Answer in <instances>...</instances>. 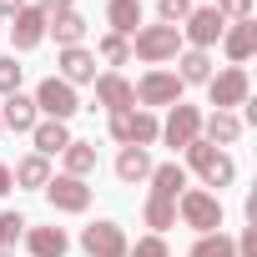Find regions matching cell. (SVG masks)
<instances>
[{"instance_id": "f35d334b", "label": "cell", "mask_w": 257, "mask_h": 257, "mask_svg": "<svg viewBox=\"0 0 257 257\" xmlns=\"http://www.w3.org/2000/svg\"><path fill=\"white\" fill-rule=\"evenodd\" d=\"M0 132H6V126H0Z\"/></svg>"}, {"instance_id": "5bb4252c", "label": "cell", "mask_w": 257, "mask_h": 257, "mask_svg": "<svg viewBox=\"0 0 257 257\" xmlns=\"http://www.w3.org/2000/svg\"><path fill=\"white\" fill-rule=\"evenodd\" d=\"M41 41H46V11H41V6L16 11V16H11V46H16V51H36Z\"/></svg>"}, {"instance_id": "9c48e42d", "label": "cell", "mask_w": 257, "mask_h": 257, "mask_svg": "<svg viewBox=\"0 0 257 257\" xmlns=\"http://www.w3.org/2000/svg\"><path fill=\"white\" fill-rule=\"evenodd\" d=\"M126 247H132V242H126V232H121V222H91L86 232H81V252L86 257H126Z\"/></svg>"}, {"instance_id": "7c38bea8", "label": "cell", "mask_w": 257, "mask_h": 257, "mask_svg": "<svg viewBox=\"0 0 257 257\" xmlns=\"http://www.w3.org/2000/svg\"><path fill=\"white\" fill-rule=\"evenodd\" d=\"M56 76L66 81V86H91L101 71H96V51H86V46H66V51H56Z\"/></svg>"}, {"instance_id": "1f68e13d", "label": "cell", "mask_w": 257, "mask_h": 257, "mask_svg": "<svg viewBox=\"0 0 257 257\" xmlns=\"http://www.w3.org/2000/svg\"><path fill=\"white\" fill-rule=\"evenodd\" d=\"M126 257H172V247H167V237H137L132 247H126Z\"/></svg>"}, {"instance_id": "d6a6232c", "label": "cell", "mask_w": 257, "mask_h": 257, "mask_svg": "<svg viewBox=\"0 0 257 257\" xmlns=\"http://www.w3.org/2000/svg\"><path fill=\"white\" fill-rule=\"evenodd\" d=\"M217 6V16L227 21V26H237V21H252V0H212Z\"/></svg>"}, {"instance_id": "e575fe53", "label": "cell", "mask_w": 257, "mask_h": 257, "mask_svg": "<svg viewBox=\"0 0 257 257\" xmlns=\"http://www.w3.org/2000/svg\"><path fill=\"white\" fill-rule=\"evenodd\" d=\"M232 242H237V257H257V222L242 227V237H232Z\"/></svg>"}, {"instance_id": "83f0119b", "label": "cell", "mask_w": 257, "mask_h": 257, "mask_svg": "<svg viewBox=\"0 0 257 257\" xmlns=\"http://www.w3.org/2000/svg\"><path fill=\"white\" fill-rule=\"evenodd\" d=\"M187 257H237V242L227 237V232H207V237H197L192 242V252Z\"/></svg>"}, {"instance_id": "7a4b0ae2", "label": "cell", "mask_w": 257, "mask_h": 257, "mask_svg": "<svg viewBox=\"0 0 257 257\" xmlns=\"http://www.w3.org/2000/svg\"><path fill=\"white\" fill-rule=\"evenodd\" d=\"M177 217H182L197 237L222 232V197H217V192H202V187H187V192L177 197Z\"/></svg>"}, {"instance_id": "74e56055", "label": "cell", "mask_w": 257, "mask_h": 257, "mask_svg": "<svg viewBox=\"0 0 257 257\" xmlns=\"http://www.w3.org/2000/svg\"><path fill=\"white\" fill-rule=\"evenodd\" d=\"M11 187H16V182H11V167H6V162H0V197H6Z\"/></svg>"}, {"instance_id": "d6986e66", "label": "cell", "mask_w": 257, "mask_h": 257, "mask_svg": "<svg viewBox=\"0 0 257 257\" xmlns=\"http://www.w3.org/2000/svg\"><path fill=\"white\" fill-rule=\"evenodd\" d=\"M147 182H152V197H162V202H177V197L187 192V167H182V162H157Z\"/></svg>"}, {"instance_id": "f546056e", "label": "cell", "mask_w": 257, "mask_h": 257, "mask_svg": "<svg viewBox=\"0 0 257 257\" xmlns=\"http://www.w3.org/2000/svg\"><path fill=\"white\" fill-rule=\"evenodd\" d=\"M26 227H31V222H26L21 212H0V252H16V242L26 237Z\"/></svg>"}, {"instance_id": "484cf974", "label": "cell", "mask_w": 257, "mask_h": 257, "mask_svg": "<svg viewBox=\"0 0 257 257\" xmlns=\"http://www.w3.org/2000/svg\"><path fill=\"white\" fill-rule=\"evenodd\" d=\"M61 162H66V177H81V182H86V177L96 172V142H76V137H71L66 152H61Z\"/></svg>"}, {"instance_id": "30bf717a", "label": "cell", "mask_w": 257, "mask_h": 257, "mask_svg": "<svg viewBox=\"0 0 257 257\" xmlns=\"http://www.w3.org/2000/svg\"><path fill=\"white\" fill-rule=\"evenodd\" d=\"M41 192H46V202H51L56 212H71V217L91 207V187H86L81 177H66V172H56V177H51Z\"/></svg>"}, {"instance_id": "ba28073f", "label": "cell", "mask_w": 257, "mask_h": 257, "mask_svg": "<svg viewBox=\"0 0 257 257\" xmlns=\"http://www.w3.org/2000/svg\"><path fill=\"white\" fill-rule=\"evenodd\" d=\"M132 91H137V106L147 111V106H177L187 86L177 81V71H147V76H142Z\"/></svg>"}, {"instance_id": "52a82bcc", "label": "cell", "mask_w": 257, "mask_h": 257, "mask_svg": "<svg viewBox=\"0 0 257 257\" xmlns=\"http://www.w3.org/2000/svg\"><path fill=\"white\" fill-rule=\"evenodd\" d=\"M182 31V41H187V51H212L217 41H222V31H227V21L217 16V6H192V16L177 26Z\"/></svg>"}, {"instance_id": "603a6c76", "label": "cell", "mask_w": 257, "mask_h": 257, "mask_svg": "<svg viewBox=\"0 0 257 257\" xmlns=\"http://www.w3.org/2000/svg\"><path fill=\"white\" fill-rule=\"evenodd\" d=\"M31 142H36V157H61L66 152V142H71V132H66V121H36V132H31Z\"/></svg>"}, {"instance_id": "8d00e7d4", "label": "cell", "mask_w": 257, "mask_h": 257, "mask_svg": "<svg viewBox=\"0 0 257 257\" xmlns=\"http://www.w3.org/2000/svg\"><path fill=\"white\" fill-rule=\"evenodd\" d=\"M16 11H26V0H0V21H11Z\"/></svg>"}, {"instance_id": "ffe728a7", "label": "cell", "mask_w": 257, "mask_h": 257, "mask_svg": "<svg viewBox=\"0 0 257 257\" xmlns=\"http://www.w3.org/2000/svg\"><path fill=\"white\" fill-rule=\"evenodd\" d=\"M26 247H31V257H66L71 237H66V227H26Z\"/></svg>"}, {"instance_id": "836d02e7", "label": "cell", "mask_w": 257, "mask_h": 257, "mask_svg": "<svg viewBox=\"0 0 257 257\" xmlns=\"http://www.w3.org/2000/svg\"><path fill=\"white\" fill-rule=\"evenodd\" d=\"M157 16H162V26H182L192 16V0H157Z\"/></svg>"}, {"instance_id": "6da1fadb", "label": "cell", "mask_w": 257, "mask_h": 257, "mask_svg": "<svg viewBox=\"0 0 257 257\" xmlns=\"http://www.w3.org/2000/svg\"><path fill=\"white\" fill-rule=\"evenodd\" d=\"M182 157H187V167H192V172H197L207 187H217V192L237 182V162H232L227 152H217L212 142H202V137H197L192 147H182Z\"/></svg>"}, {"instance_id": "4316f807", "label": "cell", "mask_w": 257, "mask_h": 257, "mask_svg": "<svg viewBox=\"0 0 257 257\" xmlns=\"http://www.w3.org/2000/svg\"><path fill=\"white\" fill-rule=\"evenodd\" d=\"M142 217H147V227H152V232L162 237L167 227H177V202H162V197H147Z\"/></svg>"}, {"instance_id": "7402d4cb", "label": "cell", "mask_w": 257, "mask_h": 257, "mask_svg": "<svg viewBox=\"0 0 257 257\" xmlns=\"http://www.w3.org/2000/svg\"><path fill=\"white\" fill-rule=\"evenodd\" d=\"M106 21H111V36L132 41L142 31V0H106Z\"/></svg>"}, {"instance_id": "4fadbf2b", "label": "cell", "mask_w": 257, "mask_h": 257, "mask_svg": "<svg viewBox=\"0 0 257 257\" xmlns=\"http://www.w3.org/2000/svg\"><path fill=\"white\" fill-rule=\"evenodd\" d=\"M91 91H96V106H106V111H132L137 106V91H132V81L121 71H101L91 81Z\"/></svg>"}, {"instance_id": "d590c367", "label": "cell", "mask_w": 257, "mask_h": 257, "mask_svg": "<svg viewBox=\"0 0 257 257\" xmlns=\"http://www.w3.org/2000/svg\"><path fill=\"white\" fill-rule=\"evenodd\" d=\"M36 6H41L46 16H61V11H71V6H76V0H36Z\"/></svg>"}, {"instance_id": "9a60e30c", "label": "cell", "mask_w": 257, "mask_h": 257, "mask_svg": "<svg viewBox=\"0 0 257 257\" xmlns=\"http://www.w3.org/2000/svg\"><path fill=\"white\" fill-rule=\"evenodd\" d=\"M237 137H242V116H237V111H212V116H202V142H212L217 152L237 147Z\"/></svg>"}, {"instance_id": "e0dca14e", "label": "cell", "mask_w": 257, "mask_h": 257, "mask_svg": "<svg viewBox=\"0 0 257 257\" xmlns=\"http://www.w3.org/2000/svg\"><path fill=\"white\" fill-rule=\"evenodd\" d=\"M36 121H41V111H36V101L26 96V91H16V96H6V106H0V126L6 132H36Z\"/></svg>"}, {"instance_id": "cb8c5ba5", "label": "cell", "mask_w": 257, "mask_h": 257, "mask_svg": "<svg viewBox=\"0 0 257 257\" xmlns=\"http://www.w3.org/2000/svg\"><path fill=\"white\" fill-rule=\"evenodd\" d=\"M11 182H16V187H26V192H41V187L51 182V162L31 152V157H21V162L11 167Z\"/></svg>"}, {"instance_id": "f1b7e54d", "label": "cell", "mask_w": 257, "mask_h": 257, "mask_svg": "<svg viewBox=\"0 0 257 257\" xmlns=\"http://www.w3.org/2000/svg\"><path fill=\"white\" fill-rule=\"evenodd\" d=\"M96 61H106V66H126V61H132V41L106 31V36L96 41Z\"/></svg>"}, {"instance_id": "d4e9b609", "label": "cell", "mask_w": 257, "mask_h": 257, "mask_svg": "<svg viewBox=\"0 0 257 257\" xmlns=\"http://www.w3.org/2000/svg\"><path fill=\"white\" fill-rule=\"evenodd\" d=\"M177 81L182 86H207L212 81V56L207 51H182L177 56Z\"/></svg>"}, {"instance_id": "8992f818", "label": "cell", "mask_w": 257, "mask_h": 257, "mask_svg": "<svg viewBox=\"0 0 257 257\" xmlns=\"http://www.w3.org/2000/svg\"><path fill=\"white\" fill-rule=\"evenodd\" d=\"M247 96H252V81H247L242 66L212 71V81H207V101H212V111H237V106H247Z\"/></svg>"}, {"instance_id": "2e32d148", "label": "cell", "mask_w": 257, "mask_h": 257, "mask_svg": "<svg viewBox=\"0 0 257 257\" xmlns=\"http://www.w3.org/2000/svg\"><path fill=\"white\" fill-rule=\"evenodd\" d=\"M222 51H227L232 66L252 61V56H257V21H237V26H227V31H222Z\"/></svg>"}, {"instance_id": "ac0fdd59", "label": "cell", "mask_w": 257, "mask_h": 257, "mask_svg": "<svg viewBox=\"0 0 257 257\" xmlns=\"http://www.w3.org/2000/svg\"><path fill=\"white\" fill-rule=\"evenodd\" d=\"M46 36L56 41V51H66V46H81V41H86V16H81V11L46 16Z\"/></svg>"}, {"instance_id": "5b68a950", "label": "cell", "mask_w": 257, "mask_h": 257, "mask_svg": "<svg viewBox=\"0 0 257 257\" xmlns=\"http://www.w3.org/2000/svg\"><path fill=\"white\" fill-rule=\"evenodd\" d=\"M111 137H116L121 147H152V142L162 137V121H157L152 111H142V106L111 111Z\"/></svg>"}, {"instance_id": "8fae6325", "label": "cell", "mask_w": 257, "mask_h": 257, "mask_svg": "<svg viewBox=\"0 0 257 257\" xmlns=\"http://www.w3.org/2000/svg\"><path fill=\"white\" fill-rule=\"evenodd\" d=\"M197 137H202V111H197V106H187V101H177V106H172V116L162 121V137H157V142H167V147H177V152H182V147H192Z\"/></svg>"}, {"instance_id": "44dd1931", "label": "cell", "mask_w": 257, "mask_h": 257, "mask_svg": "<svg viewBox=\"0 0 257 257\" xmlns=\"http://www.w3.org/2000/svg\"><path fill=\"white\" fill-rule=\"evenodd\" d=\"M152 152L147 147H121V157H116V177L126 182V187H137V182H147L152 177Z\"/></svg>"}, {"instance_id": "4dcf8cb0", "label": "cell", "mask_w": 257, "mask_h": 257, "mask_svg": "<svg viewBox=\"0 0 257 257\" xmlns=\"http://www.w3.org/2000/svg\"><path fill=\"white\" fill-rule=\"evenodd\" d=\"M21 81H26V66H21L16 56H0V96H16Z\"/></svg>"}, {"instance_id": "277c9868", "label": "cell", "mask_w": 257, "mask_h": 257, "mask_svg": "<svg viewBox=\"0 0 257 257\" xmlns=\"http://www.w3.org/2000/svg\"><path fill=\"white\" fill-rule=\"evenodd\" d=\"M36 111H41V121H71L76 111H81V96H76V86H66L61 76H46L41 86H36Z\"/></svg>"}, {"instance_id": "3957f363", "label": "cell", "mask_w": 257, "mask_h": 257, "mask_svg": "<svg viewBox=\"0 0 257 257\" xmlns=\"http://www.w3.org/2000/svg\"><path fill=\"white\" fill-rule=\"evenodd\" d=\"M132 51H137V61H147V66L177 61V56H182V31H177V26H142V31L132 36Z\"/></svg>"}]
</instances>
